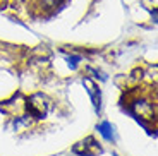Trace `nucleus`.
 <instances>
[{
	"label": "nucleus",
	"instance_id": "nucleus-1",
	"mask_svg": "<svg viewBox=\"0 0 158 156\" xmlns=\"http://www.w3.org/2000/svg\"><path fill=\"white\" fill-rule=\"evenodd\" d=\"M28 112L31 113L33 117L36 118H43L48 112V106H50V101H48L47 98L43 94H35L28 100Z\"/></svg>",
	"mask_w": 158,
	"mask_h": 156
},
{
	"label": "nucleus",
	"instance_id": "nucleus-2",
	"mask_svg": "<svg viewBox=\"0 0 158 156\" xmlns=\"http://www.w3.org/2000/svg\"><path fill=\"white\" fill-rule=\"evenodd\" d=\"M74 151L79 153L81 156H95L96 153H100L102 149L95 144V141H93V144H88V139H86V141H83V142H79L74 148Z\"/></svg>",
	"mask_w": 158,
	"mask_h": 156
},
{
	"label": "nucleus",
	"instance_id": "nucleus-3",
	"mask_svg": "<svg viewBox=\"0 0 158 156\" xmlns=\"http://www.w3.org/2000/svg\"><path fill=\"white\" fill-rule=\"evenodd\" d=\"M84 86L88 88V93H89L91 100H93L95 108L100 110V91H96V89H98V88H96V84L93 81H89V79H84Z\"/></svg>",
	"mask_w": 158,
	"mask_h": 156
},
{
	"label": "nucleus",
	"instance_id": "nucleus-4",
	"mask_svg": "<svg viewBox=\"0 0 158 156\" xmlns=\"http://www.w3.org/2000/svg\"><path fill=\"white\" fill-rule=\"evenodd\" d=\"M98 130H100V134H102L103 137L107 141H115V129H114V125L112 124H108V122H102L100 124V127H98Z\"/></svg>",
	"mask_w": 158,
	"mask_h": 156
},
{
	"label": "nucleus",
	"instance_id": "nucleus-5",
	"mask_svg": "<svg viewBox=\"0 0 158 156\" xmlns=\"http://www.w3.org/2000/svg\"><path fill=\"white\" fill-rule=\"evenodd\" d=\"M79 60H81V57H69V67H71V69H76Z\"/></svg>",
	"mask_w": 158,
	"mask_h": 156
},
{
	"label": "nucleus",
	"instance_id": "nucleus-6",
	"mask_svg": "<svg viewBox=\"0 0 158 156\" xmlns=\"http://www.w3.org/2000/svg\"><path fill=\"white\" fill-rule=\"evenodd\" d=\"M59 0H40V4H41V7H52V5H55Z\"/></svg>",
	"mask_w": 158,
	"mask_h": 156
}]
</instances>
